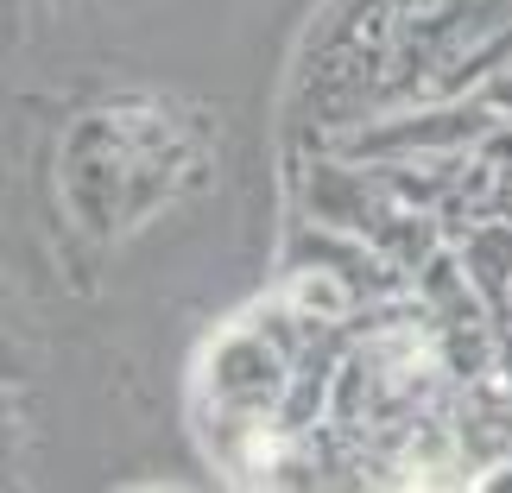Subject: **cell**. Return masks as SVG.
<instances>
[{"mask_svg": "<svg viewBox=\"0 0 512 493\" xmlns=\"http://www.w3.org/2000/svg\"><path fill=\"white\" fill-rule=\"evenodd\" d=\"M462 272L475 279V291L487 304H506L512 298V222H487L462 247Z\"/></svg>", "mask_w": 512, "mask_h": 493, "instance_id": "cell-1", "label": "cell"}]
</instances>
